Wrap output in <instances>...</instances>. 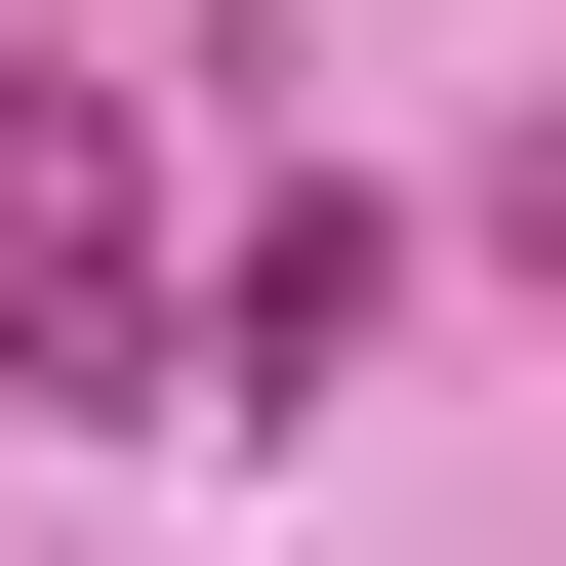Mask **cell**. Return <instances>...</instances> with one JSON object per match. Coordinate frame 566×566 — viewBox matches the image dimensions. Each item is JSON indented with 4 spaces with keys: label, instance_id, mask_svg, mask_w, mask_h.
Wrapping results in <instances>:
<instances>
[{
    "label": "cell",
    "instance_id": "7a4b0ae2",
    "mask_svg": "<svg viewBox=\"0 0 566 566\" xmlns=\"http://www.w3.org/2000/svg\"><path fill=\"white\" fill-rule=\"evenodd\" d=\"M365 324H405V202L283 163L243 243H202V446H324V405H365Z\"/></svg>",
    "mask_w": 566,
    "mask_h": 566
},
{
    "label": "cell",
    "instance_id": "3957f363",
    "mask_svg": "<svg viewBox=\"0 0 566 566\" xmlns=\"http://www.w3.org/2000/svg\"><path fill=\"white\" fill-rule=\"evenodd\" d=\"M485 243H526V283H566V122H526V163H485Z\"/></svg>",
    "mask_w": 566,
    "mask_h": 566
},
{
    "label": "cell",
    "instance_id": "6da1fadb",
    "mask_svg": "<svg viewBox=\"0 0 566 566\" xmlns=\"http://www.w3.org/2000/svg\"><path fill=\"white\" fill-rule=\"evenodd\" d=\"M0 405H82V446L202 405V243H163V122L122 82H0Z\"/></svg>",
    "mask_w": 566,
    "mask_h": 566
}]
</instances>
